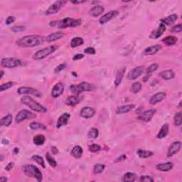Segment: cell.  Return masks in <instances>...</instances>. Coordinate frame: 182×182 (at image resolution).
<instances>
[{"instance_id":"obj_1","label":"cell","mask_w":182,"mask_h":182,"mask_svg":"<svg viewBox=\"0 0 182 182\" xmlns=\"http://www.w3.org/2000/svg\"><path fill=\"white\" fill-rule=\"evenodd\" d=\"M44 39L39 35H29L20 38L16 41L17 46L24 48L35 47L43 44Z\"/></svg>"},{"instance_id":"obj_2","label":"cell","mask_w":182,"mask_h":182,"mask_svg":"<svg viewBox=\"0 0 182 182\" xmlns=\"http://www.w3.org/2000/svg\"><path fill=\"white\" fill-rule=\"evenodd\" d=\"M21 103L23 105H27L31 108L32 110L35 111L37 112H41L45 113L47 112V109L46 108L43 106L41 104L36 102V100H34V99L29 96H23L21 98Z\"/></svg>"},{"instance_id":"obj_3","label":"cell","mask_w":182,"mask_h":182,"mask_svg":"<svg viewBox=\"0 0 182 182\" xmlns=\"http://www.w3.org/2000/svg\"><path fill=\"white\" fill-rule=\"evenodd\" d=\"M23 171L26 176L30 178H35L39 182L43 180V175L37 167L33 164H25L23 167Z\"/></svg>"},{"instance_id":"obj_4","label":"cell","mask_w":182,"mask_h":182,"mask_svg":"<svg viewBox=\"0 0 182 182\" xmlns=\"http://www.w3.org/2000/svg\"><path fill=\"white\" fill-rule=\"evenodd\" d=\"M70 91L75 95H78L79 94L84 93V92L93 91L95 89V86L87 82H82L77 85H72L70 87Z\"/></svg>"},{"instance_id":"obj_5","label":"cell","mask_w":182,"mask_h":182,"mask_svg":"<svg viewBox=\"0 0 182 182\" xmlns=\"http://www.w3.org/2000/svg\"><path fill=\"white\" fill-rule=\"evenodd\" d=\"M81 23L82 20L80 19H74L70 17H66L59 22H57V27L59 29H66L68 27L75 28L79 27L81 25Z\"/></svg>"},{"instance_id":"obj_6","label":"cell","mask_w":182,"mask_h":182,"mask_svg":"<svg viewBox=\"0 0 182 182\" xmlns=\"http://www.w3.org/2000/svg\"><path fill=\"white\" fill-rule=\"evenodd\" d=\"M57 49L58 47L56 45H53V46H49L48 47H46V48L40 49V50L36 51L34 53L33 58H34V60H41V59L48 57L51 54L54 53Z\"/></svg>"},{"instance_id":"obj_7","label":"cell","mask_w":182,"mask_h":182,"mask_svg":"<svg viewBox=\"0 0 182 182\" xmlns=\"http://www.w3.org/2000/svg\"><path fill=\"white\" fill-rule=\"evenodd\" d=\"M1 65L6 68H14L22 65V61L16 58H4L2 59Z\"/></svg>"},{"instance_id":"obj_8","label":"cell","mask_w":182,"mask_h":182,"mask_svg":"<svg viewBox=\"0 0 182 182\" xmlns=\"http://www.w3.org/2000/svg\"><path fill=\"white\" fill-rule=\"evenodd\" d=\"M36 117V115L27 110H22L19 112L15 117L16 123L19 124L26 120H31Z\"/></svg>"},{"instance_id":"obj_9","label":"cell","mask_w":182,"mask_h":182,"mask_svg":"<svg viewBox=\"0 0 182 182\" xmlns=\"http://www.w3.org/2000/svg\"><path fill=\"white\" fill-rule=\"evenodd\" d=\"M19 95H33L37 98H41L42 94L38 90L31 87H20L17 90Z\"/></svg>"},{"instance_id":"obj_10","label":"cell","mask_w":182,"mask_h":182,"mask_svg":"<svg viewBox=\"0 0 182 182\" xmlns=\"http://www.w3.org/2000/svg\"><path fill=\"white\" fill-rule=\"evenodd\" d=\"M145 72V68L143 66H138L133 68L129 72L127 75V79L129 80H134L139 78Z\"/></svg>"},{"instance_id":"obj_11","label":"cell","mask_w":182,"mask_h":182,"mask_svg":"<svg viewBox=\"0 0 182 182\" xmlns=\"http://www.w3.org/2000/svg\"><path fill=\"white\" fill-rule=\"evenodd\" d=\"M66 3V2H62V1H58L56 2L55 3L52 4L47 9L46 11V15H53V14H56L58 12V11L60 10L62 7V6L64 5Z\"/></svg>"},{"instance_id":"obj_12","label":"cell","mask_w":182,"mask_h":182,"mask_svg":"<svg viewBox=\"0 0 182 182\" xmlns=\"http://www.w3.org/2000/svg\"><path fill=\"white\" fill-rule=\"evenodd\" d=\"M181 148V142L180 141H176L173 142L168 149L167 157H171L180 151Z\"/></svg>"},{"instance_id":"obj_13","label":"cell","mask_w":182,"mask_h":182,"mask_svg":"<svg viewBox=\"0 0 182 182\" xmlns=\"http://www.w3.org/2000/svg\"><path fill=\"white\" fill-rule=\"evenodd\" d=\"M63 92H64V85L62 83H57L52 88L51 97L53 98H57L62 95Z\"/></svg>"},{"instance_id":"obj_14","label":"cell","mask_w":182,"mask_h":182,"mask_svg":"<svg viewBox=\"0 0 182 182\" xmlns=\"http://www.w3.org/2000/svg\"><path fill=\"white\" fill-rule=\"evenodd\" d=\"M118 15H119V12L116 10L110 11L109 12L106 13L105 15H104L102 17H100V19H99V23L100 24H105V23L110 22V20H112V19L116 17Z\"/></svg>"},{"instance_id":"obj_15","label":"cell","mask_w":182,"mask_h":182,"mask_svg":"<svg viewBox=\"0 0 182 182\" xmlns=\"http://www.w3.org/2000/svg\"><path fill=\"white\" fill-rule=\"evenodd\" d=\"M95 114V110L91 107H84L83 108L80 112V115L82 117L89 119L93 117Z\"/></svg>"},{"instance_id":"obj_16","label":"cell","mask_w":182,"mask_h":182,"mask_svg":"<svg viewBox=\"0 0 182 182\" xmlns=\"http://www.w3.org/2000/svg\"><path fill=\"white\" fill-rule=\"evenodd\" d=\"M155 112H156V110L154 109H150V110H146L144 112L142 113L140 116L139 117V118L144 122H148L152 119V117H154V115Z\"/></svg>"},{"instance_id":"obj_17","label":"cell","mask_w":182,"mask_h":182,"mask_svg":"<svg viewBox=\"0 0 182 182\" xmlns=\"http://www.w3.org/2000/svg\"><path fill=\"white\" fill-rule=\"evenodd\" d=\"M70 117V115L68 112H64L58 117V120L57 121V124H56V127L57 128H61L63 126H65L68 124V120H69Z\"/></svg>"},{"instance_id":"obj_18","label":"cell","mask_w":182,"mask_h":182,"mask_svg":"<svg viewBox=\"0 0 182 182\" xmlns=\"http://www.w3.org/2000/svg\"><path fill=\"white\" fill-rule=\"evenodd\" d=\"M167 97V94L164 93V92H160V93H157L152 96V98L150 100V103L151 105H156V104L162 102V100H164L165 98Z\"/></svg>"},{"instance_id":"obj_19","label":"cell","mask_w":182,"mask_h":182,"mask_svg":"<svg viewBox=\"0 0 182 182\" xmlns=\"http://www.w3.org/2000/svg\"><path fill=\"white\" fill-rule=\"evenodd\" d=\"M82 98L79 97L78 95H70L68 96L66 100V105L72 106V107H74V106L77 105L78 104H79L81 101Z\"/></svg>"},{"instance_id":"obj_20","label":"cell","mask_w":182,"mask_h":182,"mask_svg":"<svg viewBox=\"0 0 182 182\" xmlns=\"http://www.w3.org/2000/svg\"><path fill=\"white\" fill-rule=\"evenodd\" d=\"M104 11H105V8H104L103 6L96 5L91 9V10L89 11V14L90 15L93 16V17H98V16L102 15L104 12Z\"/></svg>"},{"instance_id":"obj_21","label":"cell","mask_w":182,"mask_h":182,"mask_svg":"<svg viewBox=\"0 0 182 182\" xmlns=\"http://www.w3.org/2000/svg\"><path fill=\"white\" fill-rule=\"evenodd\" d=\"M162 49V47L161 45L156 44L145 49V50L144 51V53H145V55H154V54L157 53L158 51H159Z\"/></svg>"},{"instance_id":"obj_22","label":"cell","mask_w":182,"mask_h":182,"mask_svg":"<svg viewBox=\"0 0 182 182\" xmlns=\"http://www.w3.org/2000/svg\"><path fill=\"white\" fill-rule=\"evenodd\" d=\"M64 36V33L62 32H56L52 34H49L48 36L46 38V41L47 42H53L56 40H58Z\"/></svg>"},{"instance_id":"obj_23","label":"cell","mask_w":182,"mask_h":182,"mask_svg":"<svg viewBox=\"0 0 182 182\" xmlns=\"http://www.w3.org/2000/svg\"><path fill=\"white\" fill-rule=\"evenodd\" d=\"M125 72H126V68L125 67L120 68V69L118 70V71L117 72L116 76H115V85L116 87L119 86L120 83H121L122 80V78H123Z\"/></svg>"},{"instance_id":"obj_24","label":"cell","mask_w":182,"mask_h":182,"mask_svg":"<svg viewBox=\"0 0 182 182\" xmlns=\"http://www.w3.org/2000/svg\"><path fill=\"white\" fill-rule=\"evenodd\" d=\"M159 75L162 79L165 80H169L173 79L175 77V73L172 70H163L159 73Z\"/></svg>"},{"instance_id":"obj_25","label":"cell","mask_w":182,"mask_h":182,"mask_svg":"<svg viewBox=\"0 0 182 182\" xmlns=\"http://www.w3.org/2000/svg\"><path fill=\"white\" fill-rule=\"evenodd\" d=\"M174 167V164L172 162H166L159 164L157 165V169L161 171L167 172L171 170Z\"/></svg>"},{"instance_id":"obj_26","label":"cell","mask_w":182,"mask_h":182,"mask_svg":"<svg viewBox=\"0 0 182 182\" xmlns=\"http://www.w3.org/2000/svg\"><path fill=\"white\" fill-rule=\"evenodd\" d=\"M134 108V105L133 104H129V105H125L118 107L116 110L117 114H125V113H127L133 109Z\"/></svg>"},{"instance_id":"obj_27","label":"cell","mask_w":182,"mask_h":182,"mask_svg":"<svg viewBox=\"0 0 182 182\" xmlns=\"http://www.w3.org/2000/svg\"><path fill=\"white\" fill-rule=\"evenodd\" d=\"M177 19H178V16H177L176 15H171L168 16L166 18L162 19L161 20V22L164 25L169 26V25L173 24L174 23L176 22Z\"/></svg>"},{"instance_id":"obj_28","label":"cell","mask_w":182,"mask_h":182,"mask_svg":"<svg viewBox=\"0 0 182 182\" xmlns=\"http://www.w3.org/2000/svg\"><path fill=\"white\" fill-rule=\"evenodd\" d=\"M83 153V148L79 145L75 146L72 149L70 154L73 157H75V159H80L82 157Z\"/></svg>"},{"instance_id":"obj_29","label":"cell","mask_w":182,"mask_h":182,"mask_svg":"<svg viewBox=\"0 0 182 182\" xmlns=\"http://www.w3.org/2000/svg\"><path fill=\"white\" fill-rule=\"evenodd\" d=\"M169 130V126L168 124H164L163 126L161 127L159 133L157 134V138L158 139H163L166 138Z\"/></svg>"},{"instance_id":"obj_30","label":"cell","mask_w":182,"mask_h":182,"mask_svg":"<svg viewBox=\"0 0 182 182\" xmlns=\"http://www.w3.org/2000/svg\"><path fill=\"white\" fill-rule=\"evenodd\" d=\"M138 179V175L133 172H127L122 177V181L124 182H133L135 181Z\"/></svg>"},{"instance_id":"obj_31","label":"cell","mask_w":182,"mask_h":182,"mask_svg":"<svg viewBox=\"0 0 182 182\" xmlns=\"http://www.w3.org/2000/svg\"><path fill=\"white\" fill-rule=\"evenodd\" d=\"M177 41H178V39L174 36H168L162 39L163 43H164L168 46H173L176 44Z\"/></svg>"},{"instance_id":"obj_32","label":"cell","mask_w":182,"mask_h":182,"mask_svg":"<svg viewBox=\"0 0 182 182\" xmlns=\"http://www.w3.org/2000/svg\"><path fill=\"white\" fill-rule=\"evenodd\" d=\"M12 122V115L11 114H7L6 116L2 117L0 120V125L1 126L8 127Z\"/></svg>"},{"instance_id":"obj_33","label":"cell","mask_w":182,"mask_h":182,"mask_svg":"<svg viewBox=\"0 0 182 182\" xmlns=\"http://www.w3.org/2000/svg\"><path fill=\"white\" fill-rule=\"evenodd\" d=\"M137 154L141 159H147V158L152 157L154 155V152L151 151L144 150H139L137 152Z\"/></svg>"},{"instance_id":"obj_34","label":"cell","mask_w":182,"mask_h":182,"mask_svg":"<svg viewBox=\"0 0 182 182\" xmlns=\"http://www.w3.org/2000/svg\"><path fill=\"white\" fill-rule=\"evenodd\" d=\"M166 26L161 23L159 27H158V29L156 31L154 34V36H152V38H154V39H158V38H159L165 32H166Z\"/></svg>"},{"instance_id":"obj_35","label":"cell","mask_w":182,"mask_h":182,"mask_svg":"<svg viewBox=\"0 0 182 182\" xmlns=\"http://www.w3.org/2000/svg\"><path fill=\"white\" fill-rule=\"evenodd\" d=\"M84 41L81 37H75L71 40L70 41V47L71 48H76L78 46H81V45L83 44Z\"/></svg>"},{"instance_id":"obj_36","label":"cell","mask_w":182,"mask_h":182,"mask_svg":"<svg viewBox=\"0 0 182 182\" xmlns=\"http://www.w3.org/2000/svg\"><path fill=\"white\" fill-rule=\"evenodd\" d=\"M45 140H46V138H45L44 134H37L33 139L34 143L38 146L43 145L45 142Z\"/></svg>"},{"instance_id":"obj_37","label":"cell","mask_w":182,"mask_h":182,"mask_svg":"<svg viewBox=\"0 0 182 182\" xmlns=\"http://www.w3.org/2000/svg\"><path fill=\"white\" fill-rule=\"evenodd\" d=\"M29 127L31 129H33V130H36V129H43V130H46L47 129L46 125L36 122H32V123L30 124Z\"/></svg>"},{"instance_id":"obj_38","label":"cell","mask_w":182,"mask_h":182,"mask_svg":"<svg viewBox=\"0 0 182 182\" xmlns=\"http://www.w3.org/2000/svg\"><path fill=\"white\" fill-rule=\"evenodd\" d=\"M32 159L34 160V162H36L37 164H39V165H41V166L45 169L46 168V164H45V162H44V158L41 157V156H39V155H33L32 157Z\"/></svg>"},{"instance_id":"obj_39","label":"cell","mask_w":182,"mask_h":182,"mask_svg":"<svg viewBox=\"0 0 182 182\" xmlns=\"http://www.w3.org/2000/svg\"><path fill=\"white\" fill-rule=\"evenodd\" d=\"M99 135V131L97 128L93 127L90 129L88 133H87V138L89 139H96Z\"/></svg>"},{"instance_id":"obj_40","label":"cell","mask_w":182,"mask_h":182,"mask_svg":"<svg viewBox=\"0 0 182 182\" xmlns=\"http://www.w3.org/2000/svg\"><path fill=\"white\" fill-rule=\"evenodd\" d=\"M142 89V84L139 82H135L132 85L130 91L134 94L139 93Z\"/></svg>"},{"instance_id":"obj_41","label":"cell","mask_w":182,"mask_h":182,"mask_svg":"<svg viewBox=\"0 0 182 182\" xmlns=\"http://www.w3.org/2000/svg\"><path fill=\"white\" fill-rule=\"evenodd\" d=\"M105 169V165L103 164H97L94 166L93 168V172L94 174H101Z\"/></svg>"},{"instance_id":"obj_42","label":"cell","mask_w":182,"mask_h":182,"mask_svg":"<svg viewBox=\"0 0 182 182\" xmlns=\"http://www.w3.org/2000/svg\"><path fill=\"white\" fill-rule=\"evenodd\" d=\"M46 159L49 164H50L52 167H56V166H57V162H56V161L54 159V158L52 157L49 152L46 153Z\"/></svg>"},{"instance_id":"obj_43","label":"cell","mask_w":182,"mask_h":182,"mask_svg":"<svg viewBox=\"0 0 182 182\" xmlns=\"http://www.w3.org/2000/svg\"><path fill=\"white\" fill-rule=\"evenodd\" d=\"M15 85V83L13 81H9V82L6 83L2 84L1 85V86H0V91L1 92L5 91H6V90L11 88V87H13Z\"/></svg>"},{"instance_id":"obj_44","label":"cell","mask_w":182,"mask_h":182,"mask_svg":"<svg viewBox=\"0 0 182 182\" xmlns=\"http://www.w3.org/2000/svg\"><path fill=\"white\" fill-rule=\"evenodd\" d=\"M174 125L176 126H180L182 124V117H181V112H176L174 118Z\"/></svg>"},{"instance_id":"obj_45","label":"cell","mask_w":182,"mask_h":182,"mask_svg":"<svg viewBox=\"0 0 182 182\" xmlns=\"http://www.w3.org/2000/svg\"><path fill=\"white\" fill-rule=\"evenodd\" d=\"M158 68H159V65H158L157 63H153V64L150 65L146 70V75H151V73L154 72L155 70H157L158 69Z\"/></svg>"},{"instance_id":"obj_46","label":"cell","mask_w":182,"mask_h":182,"mask_svg":"<svg viewBox=\"0 0 182 182\" xmlns=\"http://www.w3.org/2000/svg\"><path fill=\"white\" fill-rule=\"evenodd\" d=\"M100 150H101V146L99 145H97V144H93V145H91L89 146V151L93 153L98 152Z\"/></svg>"},{"instance_id":"obj_47","label":"cell","mask_w":182,"mask_h":182,"mask_svg":"<svg viewBox=\"0 0 182 182\" xmlns=\"http://www.w3.org/2000/svg\"><path fill=\"white\" fill-rule=\"evenodd\" d=\"M154 179L149 175H143L139 178V181L141 182H154Z\"/></svg>"},{"instance_id":"obj_48","label":"cell","mask_w":182,"mask_h":182,"mask_svg":"<svg viewBox=\"0 0 182 182\" xmlns=\"http://www.w3.org/2000/svg\"><path fill=\"white\" fill-rule=\"evenodd\" d=\"M11 30L15 33L22 32L25 30V27H23V26H15V27H11Z\"/></svg>"},{"instance_id":"obj_49","label":"cell","mask_w":182,"mask_h":182,"mask_svg":"<svg viewBox=\"0 0 182 182\" xmlns=\"http://www.w3.org/2000/svg\"><path fill=\"white\" fill-rule=\"evenodd\" d=\"M182 31V25L181 23H179V24H177L174 26V27H172V29L170 30V32L171 33H180Z\"/></svg>"},{"instance_id":"obj_50","label":"cell","mask_w":182,"mask_h":182,"mask_svg":"<svg viewBox=\"0 0 182 182\" xmlns=\"http://www.w3.org/2000/svg\"><path fill=\"white\" fill-rule=\"evenodd\" d=\"M66 67V63H62V64H60L59 66H58L55 69V73H60L61 71H62L63 70H64Z\"/></svg>"},{"instance_id":"obj_51","label":"cell","mask_w":182,"mask_h":182,"mask_svg":"<svg viewBox=\"0 0 182 182\" xmlns=\"http://www.w3.org/2000/svg\"><path fill=\"white\" fill-rule=\"evenodd\" d=\"M84 52L87 54H91V55H93V54H95L96 51L95 49L93 48V47H88V48L84 50Z\"/></svg>"},{"instance_id":"obj_52","label":"cell","mask_w":182,"mask_h":182,"mask_svg":"<svg viewBox=\"0 0 182 182\" xmlns=\"http://www.w3.org/2000/svg\"><path fill=\"white\" fill-rule=\"evenodd\" d=\"M15 20H16V18L15 17V16H8L7 18H6V22H5L6 24H7V25L11 24V23L15 22Z\"/></svg>"},{"instance_id":"obj_53","label":"cell","mask_w":182,"mask_h":182,"mask_svg":"<svg viewBox=\"0 0 182 182\" xmlns=\"http://www.w3.org/2000/svg\"><path fill=\"white\" fill-rule=\"evenodd\" d=\"M126 155L125 154H122L120 156V157H119L118 158H117L116 160L115 161V163H117V162H123V161H125V159H126Z\"/></svg>"},{"instance_id":"obj_54","label":"cell","mask_w":182,"mask_h":182,"mask_svg":"<svg viewBox=\"0 0 182 182\" xmlns=\"http://www.w3.org/2000/svg\"><path fill=\"white\" fill-rule=\"evenodd\" d=\"M84 58V55H83V54L78 53V54H76V55H75L74 56H73V61L80 60V59H82V58Z\"/></svg>"},{"instance_id":"obj_55","label":"cell","mask_w":182,"mask_h":182,"mask_svg":"<svg viewBox=\"0 0 182 182\" xmlns=\"http://www.w3.org/2000/svg\"><path fill=\"white\" fill-rule=\"evenodd\" d=\"M14 166H15V164H14V162H9V164L6 166L5 170H6V171H11V170L13 169Z\"/></svg>"},{"instance_id":"obj_56","label":"cell","mask_w":182,"mask_h":182,"mask_svg":"<svg viewBox=\"0 0 182 182\" xmlns=\"http://www.w3.org/2000/svg\"><path fill=\"white\" fill-rule=\"evenodd\" d=\"M51 152H52V153L54 154H56L58 153L57 148L55 147V146H53V147H51Z\"/></svg>"},{"instance_id":"obj_57","label":"cell","mask_w":182,"mask_h":182,"mask_svg":"<svg viewBox=\"0 0 182 182\" xmlns=\"http://www.w3.org/2000/svg\"><path fill=\"white\" fill-rule=\"evenodd\" d=\"M86 0H83V1H72L71 2L73 4H82V3H84V2H86Z\"/></svg>"},{"instance_id":"obj_58","label":"cell","mask_w":182,"mask_h":182,"mask_svg":"<svg viewBox=\"0 0 182 182\" xmlns=\"http://www.w3.org/2000/svg\"><path fill=\"white\" fill-rule=\"evenodd\" d=\"M6 181H7V178H6V177L2 176L1 178H0V182H6Z\"/></svg>"},{"instance_id":"obj_59","label":"cell","mask_w":182,"mask_h":182,"mask_svg":"<svg viewBox=\"0 0 182 182\" xmlns=\"http://www.w3.org/2000/svg\"><path fill=\"white\" fill-rule=\"evenodd\" d=\"M2 144H3V145H8L9 141L6 140V139H2Z\"/></svg>"},{"instance_id":"obj_60","label":"cell","mask_w":182,"mask_h":182,"mask_svg":"<svg viewBox=\"0 0 182 182\" xmlns=\"http://www.w3.org/2000/svg\"><path fill=\"white\" fill-rule=\"evenodd\" d=\"M19 148L15 147V149H14V153H15V154H17L19 153Z\"/></svg>"},{"instance_id":"obj_61","label":"cell","mask_w":182,"mask_h":182,"mask_svg":"<svg viewBox=\"0 0 182 182\" xmlns=\"http://www.w3.org/2000/svg\"><path fill=\"white\" fill-rule=\"evenodd\" d=\"M4 74V72L3 71V70H1V71H0V79H2V78H3Z\"/></svg>"},{"instance_id":"obj_62","label":"cell","mask_w":182,"mask_h":182,"mask_svg":"<svg viewBox=\"0 0 182 182\" xmlns=\"http://www.w3.org/2000/svg\"><path fill=\"white\" fill-rule=\"evenodd\" d=\"M3 159H4V157H3V155H1V161H3Z\"/></svg>"}]
</instances>
